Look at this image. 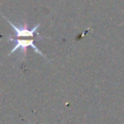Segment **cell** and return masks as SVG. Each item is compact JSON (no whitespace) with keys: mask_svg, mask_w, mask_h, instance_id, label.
I'll use <instances>...</instances> for the list:
<instances>
[{"mask_svg":"<svg viewBox=\"0 0 124 124\" xmlns=\"http://www.w3.org/2000/svg\"><path fill=\"white\" fill-rule=\"evenodd\" d=\"M7 21H8V23L12 26V28L14 29V31H15V37L16 38H33V39H35V38H37V39H39V40H42V39H45V37H43V36H41L39 33H38V28L40 27V23H38V24H36L34 27H32V28H28V25H27V23L26 22H24L23 23V25H21V26H17V25H16V24H14L10 19H8L5 16H2Z\"/></svg>","mask_w":124,"mask_h":124,"instance_id":"2","label":"cell"},{"mask_svg":"<svg viewBox=\"0 0 124 124\" xmlns=\"http://www.w3.org/2000/svg\"><path fill=\"white\" fill-rule=\"evenodd\" d=\"M8 41L15 43L14 47L11 49V51L9 52L8 55H11V54L14 53L16 50L19 49V50L21 51V54H22V57L20 58V60H23V59L25 58V56H26L27 48L30 46V47H32V48L35 50V52H37L38 54H40V55H42L43 57L46 58V55L36 46V45H35V43H34V42H35V39H33V38H29V39H19V38H16V39H15V38H12V37L9 36V37H8Z\"/></svg>","mask_w":124,"mask_h":124,"instance_id":"1","label":"cell"}]
</instances>
